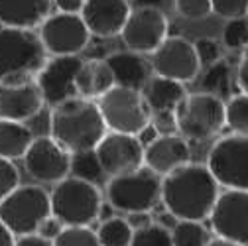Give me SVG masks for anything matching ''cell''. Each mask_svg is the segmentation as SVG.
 Listing matches in <instances>:
<instances>
[{
  "label": "cell",
  "instance_id": "6da1fadb",
  "mask_svg": "<svg viewBox=\"0 0 248 246\" xmlns=\"http://www.w3.org/2000/svg\"><path fill=\"white\" fill-rule=\"evenodd\" d=\"M219 183L205 164L187 162L162 177L160 201L177 221H205L219 197Z\"/></svg>",
  "mask_w": 248,
  "mask_h": 246
},
{
  "label": "cell",
  "instance_id": "7a4b0ae2",
  "mask_svg": "<svg viewBox=\"0 0 248 246\" xmlns=\"http://www.w3.org/2000/svg\"><path fill=\"white\" fill-rule=\"evenodd\" d=\"M107 132L97 101L75 95L51 107L49 136L69 154L95 150Z\"/></svg>",
  "mask_w": 248,
  "mask_h": 246
},
{
  "label": "cell",
  "instance_id": "3957f363",
  "mask_svg": "<svg viewBox=\"0 0 248 246\" xmlns=\"http://www.w3.org/2000/svg\"><path fill=\"white\" fill-rule=\"evenodd\" d=\"M49 205L51 215L63 227H91L99 221L103 195L97 183L67 175L53 183Z\"/></svg>",
  "mask_w": 248,
  "mask_h": 246
},
{
  "label": "cell",
  "instance_id": "277c9868",
  "mask_svg": "<svg viewBox=\"0 0 248 246\" xmlns=\"http://www.w3.org/2000/svg\"><path fill=\"white\" fill-rule=\"evenodd\" d=\"M47 57L36 30L0 28V81L36 77Z\"/></svg>",
  "mask_w": 248,
  "mask_h": 246
},
{
  "label": "cell",
  "instance_id": "5b68a950",
  "mask_svg": "<svg viewBox=\"0 0 248 246\" xmlns=\"http://www.w3.org/2000/svg\"><path fill=\"white\" fill-rule=\"evenodd\" d=\"M160 193H162V177L148 169L146 166L128 173L108 177L105 185L107 203L114 211L124 215L140 213V211L152 213L160 205Z\"/></svg>",
  "mask_w": 248,
  "mask_h": 246
},
{
  "label": "cell",
  "instance_id": "8992f818",
  "mask_svg": "<svg viewBox=\"0 0 248 246\" xmlns=\"http://www.w3.org/2000/svg\"><path fill=\"white\" fill-rule=\"evenodd\" d=\"M177 134L185 140L203 142L225 128V103L211 93H187L173 110Z\"/></svg>",
  "mask_w": 248,
  "mask_h": 246
},
{
  "label": "cell",
  "instance_id": "52a82bcc",
  "mask_svg": "<svg viewBox=\"0 0 248 246\" xmlns=\"http://www.w3.org/2000/svg\"><path fill=\"white\" fill-rule=\"evenodd\" d=\"M49 215V193L42 185H18L0 201V221L14 236L36 232Z\"/></svg>",
  "mask_w": 248,
  "mask_h": 246
},
{
  "label": "cell",
  "instance_id": "ba28073f",
  "mask_svg": "<svg viewBox=\"0 0 248 246\" xmlns=\"http://www.w3.org/2000/svg\"><path fill=\"white\" fill-rule=\"evenodd\" d=\"M101 116L110 132L138 134L146 124H150L152 112L144 103V97L136 89H126L114 85L103 97L97 99Z\"/></svg>",
  "mask_w": 248,
  "mask_h": 246
},
{
  "label": "cell",
  "instance_id": "9c48e42d",
  "mask_svg": "<svg viewBox=\"0 0 248 246\" xmlns=\"http://www.w3.org/2000/svg\"><path fill=\"white\" fill-rule=\"evenodd\" d=\"M205 166L221 187L248 191V134L219 138L211 146Z\"/></svg>",
  "mask_w": 248,
  "mask_h": 246
},
{
  "label": "cell",
  "instance_id": "30bf717a",
  "mask_svg": "<svg viewBox=\"0 0 248 246\" xmlns=\"http://www.w3.org/2000/svg\"><path fill=\"white\" fill-rule=\"evenodd\" d=\"M38 36L47 55H79L91 42L83 18L65 12L49 14L38 26Z\"/></svg>",
  "mask_w": 248,
  "mask_h": 246
},
{
  "label": "cell",
  "instance_id": "8fae6325",
  "mask_svg": "<svg viewBox=\"0 0 248 246\" xmlns=\"http://www.w3.org/2000/svg\"><path fill=\"white\" fill-rule=\"evenodd\" d=\"M170 22L162 8L136 6L130 10L126 22L120 30V38L126 49L136 53H154L156 47L168 38Z\"/></svg>",
  "mask_w": 248,
  "mask_h": 246
},
{
  "label": "cell",
  "instance_id": "7c38bea8",
  "mask_svg": "<svg viewBox=\"0 0 248 246\" xmlns=\"http://www.w3.org/2000/svg\"><path fill=\"white\" fill-rule=\"evenodd\" d=\"M207 219L217 236L248 246V191L227 189L219 193Z\"/></svg>",
  "mask_w": 248,
  "mask_h": 246
},
{
  "label": "cell",
  "instance_id": "4fadbf2b",
  "mask_svg": "<svg viewBox=\"0 0 248 246\" xmlns=\"http://www.w3.org/2000/svg\"><path fill=\"white\" fill-rule=\"evenodd\" d=\"M22 162L24 169L32 179L53 185V183L69 175L71 154L65 148H61L51 136H34Z\"/></svg>",
  "mask_w": 248,
  "mask_h": 246
},
{
  "label": "cell",
  "instance_id": "5bb4252c",
  "mask_svg": "<svg viewBox=\"0 0 248 246\" xmlns=\"http://www.w3.org/2000/svg\"><path fill=\"white\" fill-rule=\"evenodd\" d=\"M150 65L154 75H162L179 83L193 81L201 71L193 44L181 36H168L152 53Z\"/></svg>",
  "mask_w": 248,
  "mask_h": 246
},
{
  "label": "cell",
  "instance_id": "9a60e30c",
  "mask_svg": "<svg viewBox=\"0 0 248 246\" xmlns=\"http://www.w3.org/2000/svg\"><path fill=\"white\" fill-rule=\"evenodd\" d=\"M93 152L107 177L128 173L144 166V146L134 134L108 130Z\"/></svg>",
  "mask_w": 248,
  "mask_h": 246
},
{
  "label": "cell",
  "instance_id": "2e32d148",
  "mask_svg": "<svg viewBox=\"0 0 248 246\" xmlns=\"http://www.w3.org/2000/svg\"><path fill=\"white\" fill-rule=\"evenodd\" d=\"M46 107L44 95L34 77L0 81V118L28 122Z\"/></svg>",
  "mask_w": 248,
  "mask_h": 246
},
{
  "label": "cell",
  "instance_id": "e0dca14e",
  "mask_svg": "<svg viewBox=\"0 0 248 246\" xmlns=\"http://www.w3.org/2000/svg\"><path fill=\"white\" fill-rule=\"evenodd\" d=\"M79 55H49L44 67L34 77L46 105L53 107L69 97H75V73L81 65Z\"/></svg>",
  "mask_w": 248,
  "mask_h": 246
},
{
  "label": "cell",
  "instance_id": "ac0fdd59",
  "mask_svg": "<svg viewBox=\"0 0 248 246\" xmlns=\"http://www.w3.org/2000/svg\"><path fill=\"white\" fill-rule=\"evenodd\" d=\"M128 0H85L79 12L91 36L114 38L120 36V30L130 14Z\"/></svg>",
  "mask_w": 248,
  "mask_h": 246
},
{
  "label": "cell",
  "instance_id": "d6986e66",
  "mask_svg": "<svg viewBox=\"0 0 248 246\" xmlns=\"http://www.w3.org/2000/svg\"><path fill=\"white\" fill-rule=\"evenodd\" d=\"M187 162H191V148L179 134H162L144 146V166L160 177Z\"/></svg>",
  "mask_w": 248,
  "mask_h": 246
},
{
  "label": "cell",
  "instance_id": "ffe728a7",
  "mask_svg": "<svg viewBox=\"0 0 248 246\" xmlns=\"http://www.w3.org/2000/svg\"><path fill=\"white\" fill-rule=\"evenodd\" d=\"M51 8V0H0V24L4 28L38 30Z\"/></svg>",
  "mask_w": 248,
  "mask_h": 246
},
{
  "label": "cell",
  "instance_id": "44dd1931",
  "mask_svg": "<svg viewBox=\"0 0 248 246\" xmlns=\"http://www.w3.org/2000/svg\"><path fill=\"white\" fill-rule=\"evenodd\" d=\"M105 61L112 71L114 85H118V87L140 91L144 87V83L152 77V65L144 59L142 53H136L130 49L112 51L105 57Z\"/></svg>",
  "mask_w": 248,
  "mask_h": 246
},
{
  "label": "cell",
  "instance_id": "7402d4cb",
  "mask_svg": "<svg viewBox=\"0 0 248 246\" xmlns=\"http://www.w3.org/2000/svg\"><path fill=\"white\" fill-rule=\"evenodd\" d=\"M114 87V77L105 59L91 57L83 59L75 73V95L97 101L108 89Z\"/></svg>",
  "mask_w": 248,
  "mask_h": 246
},
{
  "label": "cell",
  "instance_id": "603a6c76",
  "mask_svg": "<svg viewBox=\"0 0 248 246\" xmlns=\"http://www.w3.org/2000/svg\"><path fill=\"white\" fill-rule=\"evenodd\" d=\"M140 93L150 112L154 114V112H173L179 101L187 95V91L179 81L162 75H152L140 89Z\"/></svg>",
  "mask_w": 248,
  "mask_h": 246
},
{
  "label": "cell",
  "instance_id": "cb8c5ba5",
  "mask_svg": "<svg viewBox=\"0 0 248 246\" xmlns=\"http://www.w3.org/2000/svg\"><path fill=\"white\" fill-rule=\"evenodd\" d=\"M34 140V132L26 122L0 118V158L16 162L22 160Z\"/></svg>",
  "mask_w": 248,
  "mask_h": 246
},
{
  "label": "cell",
  "instance_id": "d4e9b609",
  "mask_svg": "<svg viewBox=\"0 0 248 246\" xmlns=\"http://www.w3.org/2000/svg\"><path fill=\"white\" fill-rule=\"evenodd\" d=\"M231 83H232V69H231V63L225 59H219L215 63L207 65L201 77V89L205 93H211L217 97H223L225 93H229Z\"/></svg>",
  "mask_w": 248,
  "mask_h": 246
},
{
  "label": "cell",
  "instance_id": "484cf974",
  "mask_svg": "<svg viewBox=\"0 0 248 246\" xmlns=\"http://www.w3.org/2000/svg\"><path fill=\"white\" fill-rule=\"evenodd\" d=\"M171 246H207L211 240L209 231L201 221H175L170 229Z\"/></svg>",
  "mask_w": 248,
  "mask_h": 246
},
{
  "label": "cell",
  "instance_id": "4316f807",
  "mask_svg": "<svg viewBox=\"0 0 248 246\" xmlns=\"http://www.w3.org/2000/svg\"><path fill=\"white\" fill-rule=\"evenodd\" d=\"M95 232L101 246H128L132 238V229L124 217H108L101 221Z\"/></svg>",
  "mask_w": 248,
  "mask_h": 246
},
{
  "label": "cell",
  "instance_id": "83f0119b",
  "mask_svg": "<svg viewBox=\"0 0 248 246\" xmlns=\"http://www.w3.org/2000/svg\"><path fill=\"white\" fill-rule=\"evenodd\" d=\"M225 126L232 134H248V93L240 91L225 103Z\"/></svg>",
  "mask_w": 248,
  "mask_h": 246
},
{
  "label": "cell",
  "instance_id": "f1b7e54d",
  "mask_svg": "<svg viewBox=\"0 0 248 246\" xmlns=\"http://www.w3.org/2000/svg\"><path fill=\"white\" fill-rule=\"evenodd\" d=\"M69 175L87 179L91 183H99L105 173L99 166V160L95 156V152L89 150V152H79V154H71V169Z\"/></svg>",
  "mask_w": 248,
  "mask_h": 246
},
{
  "label": "cell",
  "instance_id": "f546056e",
  "mask_svg": "<svg viewBox=\"0 0 248 246\" xmlns=\"http://www.w3.org/2000/svg\"><path fill=\"white\" fill-rule=\"evenodd\" d=\"M128 246H171L170 229L152 221L150 225L132 231V238Z\"/></svg>",
  "mask_w": 248,
  "mask_h": 246
},
{
  "label": "cell",
  "instance_id": "4dcf8cb0",
  "mask_svg": "<svg viewBox=\"0 0 248 246\" xmlns=\"http://www.w3.org/2000/svg\"><path fill=\"white\" fill-rule=\"evenodd\" d=\"M51 242L53 246H101L91 227H63Z\"/></svg>",
  "mask_w": 248,
  "mask_h": 246
},
{
  "label": "cell",
  "instance_id": "1f68e13d",
  "mask_svg": "<svg viewBox=\"0 0 248 246\" xmlns=\"http://www.w3.org/2000/svg\"><path fill=\"white\" fill-rule=\"evenodd\" d=\"M223 42L227 49H244L248 46V20L231 18L223 28Z\"/></svg>",
  "mask_w": 248,
  "mask_h": 246
},
{
  "label": "cell",
  "instance_id": "d6a6232c",
  "mask_svg": "<svg viewBox=\"0 0 248 246\" xmlns=\"http://www.w3.org/2000/svg\"><path fill=\"white\" fill-rule=\"evenodd\" d=\"M173 8L187 20H205L211 16V0H173Z\"/></svg>",
  "mask_w": 248,
  "mask_h": 246
},
{
  "label": "cell",
  "instance_id": "836d02e7",
  "mask_svg": "<svg viewBox=\"0 0 248 246\" xmlns=\"http://www.w3.org/2000/svg\"><path fill=\"white\" fill-rule=\"evenodd\" d=\"M211 12L219 18H244L248 14V0H211Z\"/></svg>",
  "mask_w": 248,
  "mask_h": 246
},
{
  "label": "cell",
  "instance_id": "e575fe53",
  "mask_svg": "<svg viewBox=\"0 0 248 246\" xmlns=\"http://www.w3.org/2000/svg\"><path fill=\"white\" fill-rule=\"evenodd\" d=\"M193 47H195V53H197V59H199L201 67L203 65L207 67V65L215 63V61H219L223 57L221 44L217 42V40H213V38H199L193 44Z\"/></svg>",
  "mask_w": 248,
  "mask_h": 246
},
{
  "label": "cell",
  "instance_id": "d590c367",
  "mask_svg": "<svg viewBox=\"0 0 248 246\" xmlns=\"http://www.w3.org/2000/svg\"><path fill=\"white\" fill-rule=\"evenodd\" d=\"M20 185V169L14 162L0 158V201Z\"/></svg>",
  "mask_w": 248,
  "mask_h": 246
},
{
  "label": "cell",
  "instance_id": "8d00e7d4",
  "mask_svg": "<svg viewBox=\"0 0 248 246\" xmlns=\"http://www.w3.org/2000/svg\"><path fill=\"white\" fill-rule=\"evenodd\" d=\"M152 126L158 130V134H177V128H175V118H173V112H154L152 118Z\"/></svg>",
  "mask_w": 248,
  "mask_h": 246
},
{
  "label": "cell",
  "instance_id": "74e56055",
  "mask_svg": "<svg viewBox=\"0 0 248 246\" xmlns=\"http://www.w3.org/2000/svg\"><path fill=\"white\" fill-rule=\"evenodd\" d=\"M236 83L242 93H248V46L242 49L236 65Z\"/></svg>",
  "mask_w": 248,
  "mask_h": 246
},
{
  "label": "cell",
  "instance_id": "f35d334b",
  "mask_svg": "<svg viewBox=\"0 0 248 246\" xmlns=\"http://www.w3.org/2000/svg\"><path fill=\"white\" fill-rule=\"evenodd\" d=\"M61 229H63V225H61V223L53 217V215H49V217H47V219L38 227V231H36V232H38L40 236L47 238V240H53V238L61 232Z\"/></svg>",
  "mask_w": 248,
  "mask_h": 246
},
{
  "label": "cell",
  "instance_id": "ab89813d",
  "mask_svg": "<svg viewBox=\"0 0 248 246\" xmlns=\"http://www.w3.org/2000/svg\"><path fill=\"white\" fill-rule=\"evenodd\" d=\"M14 246H53V242L47 240V238H44V236H40L38 232H32V234L16 236Z\"/></svg>",
  "mask_w": 248,
  "mask_h": 246
},
{
  "label": "cell",
  "instance_id": "60d3db41",
  "mask_svg": "<svg viewBox=\"0 0 248 246\" xmlns=\"http://www.w3.org/2000/svg\"><path fill=\"white\" fill-rule=\"evenodd\" d=\"M126 223L130 225V229L132 231H136V229H142V227H146V225H150L154 219H152V215L148 213V211H140V213H128L126 217Z\"/></svg>",
  "mask_w": 248,
  "mask_h": 246
},
{
  "label": "cell",
  "instance_id": "b9f144b4",
  "mask_svg": "<svg viewBox=\"0 0 248 246\" xmlns=\"http://www.w3.org/2000/svg\"><path fill=\"white\" fill-rule=\"evenodd\" d=\"M57 12H65V14H79L85 0H51Z\"/></svg>",
  "mask_w": 248,
  "mask_h": 246
},
{
  "label": "cell",
  "instance_id": "7bdbcfd3",
  "mask_svg": "<svg viewBox=\"0 0 248 246\" xmlns=\"http://www.w3.org/2000/svg\"><path fill=\"white\" fill-rule=\"evenodd\" d=\"M158 136H160V134H158V130H156V128L152 126V122H150V124H146V126H144V128H142V130L136 134V138L140 140V144H142V146L150 144L152 140H156Z\"/></svg>",
  "mask_w": 248,
  "mask_h": 246
},
{
  "label": "cell",
  "instance_id": "ee69618b",
  "mask_svg": "<svg viewBox=\"0 0 248 246\" xmlns=\"http://www.w3.org/2000/svg\"><path fill=\"white\" fill-rule=\"evenodd\" d=\"M14 240H16V236L0 221V246H14Z\"/></svg>",
  "mask_w": 248,
  "mask_h": 246
},
{
  "label": "cell",
  "instance_id": "f6af8a7d",
  "mask_svg": "<svg viewBox=\"0 0 248 246\" xmlns=\"http://www.w3.org/2000/svg\"><path fill=\"white\" fill-rule=\"evenodd\" d=\"M175 221H177V219L173 217V215H171L170 211L162 213V215H160V217L156 219V223H160V225H162V227H166V229H171V227L175 225Z\"/></svg>",
  "mask_w": 248,
  "mask_h": 246
},
{
  "label": "cell",
  "instance_id": "bcb514c9",
  "mask_svg": "<svg viewBox=\"0 0 248 246\" xmlns=\"http://www.w3.org/2000/svg\"><path fill=\"white\" fill-rule=\"evenodd\" d=\"M207 246H242V244H236V242H231V240H225L221 236H217V238H211L207 242Z\"/></svg>",
  "mask_w": 248,
  "mask_h": 246
},
{
  "label": "cell",
  "instance_id": "7dc6e473",
  "mask_svg": "<svg viewBox=\"0 0 248 246\" xmlns=\"http://www.w3.org/2000/svg\"><path fill=\"white\" fill-rule=\"evenodd\" d=\"M138 6H154V8H160L164 0H136Z\"/></svg>",
  "mask_w": 248,
  "mask_h": 246
},
{
  "label": "cell",
  "instance_id": "c3c4849f",
  "mask_svg": "<svg viewBox=\"0 0 248 246\" xmlns=\"http://www.w3.org/2000/svg\"><path fill=\"white\" fill-rule=\"evenodd\" d=\"M246 20H248V14H246Z\"/></svg>",
  "mask_w": 248,
  "mask_h": 246
},
{
  "label": "cell",
  "instance_id": "681fc988",
  "mask_svg": "<svg viewBox=\"0 0 248 246\" xmlns=\"http://www.w3.org/2000/svg\"><path fill=\"white\" fill-rule=\"evenodd\" d=\"M128 2H130V0H128Z\"/></svg>",
  "mask_w": 248,
  "mask_h": 246
}]
</instances>
